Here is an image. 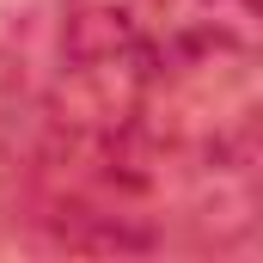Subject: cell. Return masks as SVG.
Instances as JSON below:
<instances>
[{
	"label": "cell",
	"instance_id": "cell-1",
	"mask_svg": "<svg viewBox=\"0 0 263 263\" xmlns=\"http://www.w3.org/2000/svg\"><path fill=\"white\" fill-rule=\"evenodd\" d=\"M49 165L98 245L263 214V0H62Z\"/></svg>",
	"mask_w": 263,
	"mask_h": 263
}]
</instances>
